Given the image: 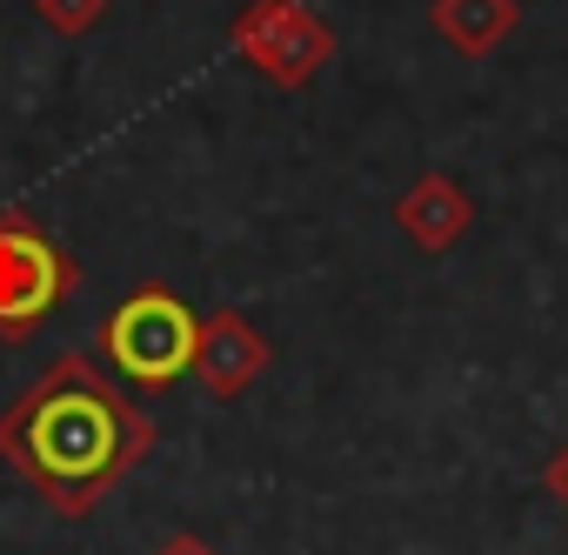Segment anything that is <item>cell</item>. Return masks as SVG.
Instances as JSON below:
<instances>
[{
    "label": "cell",
    "mask_w": 568,
    "mask_h": 555,
    "mask_svg": "<svg viewBox=\"0 0 568 555\" xmlns=\"http://www.w3.org/2000/svg\"><path fill=\"white\" fill-rule=\"evenodd\" d=\"M154 555H214V548H207L194 528H174V535H161V548H154Z\"/></svg>",
    "instance_id": "cell-10"
},
{
    "label": "cell",
    "mask_w": 568,
    "mask_h": 555,
    "mask_svg": "<svg viewBox=\"0 0 568 555\" xmlns=\"http://www.w3.org/2000/svg\"><path fill=\"white\" fill-rule=\"evenodd\" d=\"M74 289V254L28 214H0V335L28 342Z\"/></svg>",
    "instance_id": "cell-3"
},
{
    "label": "cell",
    "mask_w": 568,
    "mask_h": 555,
    "mask_svg": "<svg viewBox=\"0 0 568 555\" xmlns=\"http://www.w3.org/2000/svg\"><path fill=\"white\" fill-rule=\"evenodd\" d=\"M227 41L274 88H308L335 61V28L308 8V0H254L247 14H234Z\"/></svg>",
    "instance_id": "cell-4"
},
{
    "label": "cell",
    "mask_w": 568,
    "mask_h": 555,
    "mask_svg": "<svg viewBox=\"0 0 568 555\" xmlns=\"http://www.w3.org/2000/svg\"><path fill=\"white\" fill-rule=\"evenodd\" d=\"M267 362H274V349H267V335L241 315V309H214L207 322H201V335H194V382L214 395V402H234V395H247L261 375H267Z\"/></svg>",
    "instance_id": "cell-5"
},
{
    "label": "cell",
    "mask_w": 568,
    "mask_h": 555,
    "mask_svg": "<svg viewBox=\"0 0 568 555\" xmlns=\"http://www.w3.org/2000/svg\"><path fill=\"white\" fill-rule=\"evenodd\" d=\"M154 448V422L114 389L94 355H61L8 415H0V455H8L34 495L81 522L101 508L108 488Z\"/></svg>",
    "instance_id": "cell-1"
},
{
    "label": "cell",
    "mask_w": 568,
    "mask_h": 555,
    "mask_svg": "<svg viewBox=\"0 0 568 555\" xmlns=\"http://www.w3.org/2000/svg\"><path fill=\"white\" fill-rule=\"evenodd\" d=\"M541 488H548L555 502H568V448H555V455H548V468H541Z\"/></svg>",
    "instance_id": "cell-9"
},
{
    "label": "cell",
    "mask_w": 568,
    "mask_h": 555,
    "mask_svg": "<svg viewBox=\"0 0 568 555\" xmlns=\"http://www.w3.org/2000/svg\"><path fill=\"white\" fill-rule=\"evenodd\" d=\"M194 335H201V315L168 295V289H134L128 302L108 309L101 322V355L121 382L134 389H168L194 369Z\"/></svg>",
    "instance_id": "cell-2"
},
{
    "label": "cell",
    "mask_w": 568,
    "mask_h": 555,
    "mask_svg": "<svg viewBox=\"0 0 568 555\" xmlns=\"http://www.w3.org/2000/svg\"><path fill=\"white\" fill-rule=\"evenodd\" d=\"M475 221V201L455 174H415V188L395 201V228L422 248V254H448Z\"/></svg>",
    "instance_id": "cell-6"
},
{
    "label": "cell",
    "mask_w": 568,
    "mask_h": 555,
    "mask_svg": "<svg viewBox=\"0 0 568 555\" xmlns=\"http://www.w3.org/2000/svg\"><path fill=\"white\" fill-rule=\"evenodd\" d=\"M34 14L54 28V34H88V28H101V14H108V0H34Z\"/></svg>",
    "instance_id": "cell-8"
},
{
    "label": "cell",
    "mask_w": 568,
    "mask_h": 555,
    "mask_svg": "<svg viewBox=\"0 0 568 555\" xmlns=\"http://www.w3.org/2000/svg\"><path fill=\"white\" fill-rule=\"evenodd\" d=\"M521 8L515 0H435V34L455 48V54H495L508 34H515Z\"/></svg>",
    "instance_id": "cell-7"
}]
</instances>
